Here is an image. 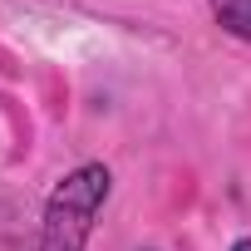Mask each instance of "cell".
Instances as JSON below:
<instances>
[{"label":"cell","instance_id":"cell-2","mask_svg":"<svg viewBox=\"0 0 251 251\" xmlns=\"http://www.w3.org/2000/svg\"><path fill=\"white\" fill-rule=\"evenodd\" d=\"M212 15L222 20V30L251 40V0H212Z\"/></svg>","mask_w":251,"mask_h":251},{"label":"cell","instance_id":"cell-3","mask_svg":"<svg viewBox=\"0 0 251 251\" xmlns=\"http://www.w3.org/2000/svg\"><path fill=\"white\" fill-rule=\"evenodd\" d=\"M231 251H251V236H241V241H236V246H231Z\"/></svg>","mask_w":251,"mask_h":251},{"label":"cell","instance_id":"cell-1","mask_svg":"<svg viewBox=\"0 0 251 251\" xmlns=\"http://www.w3.org/2000/svg\"><path fill=\"white\" fill-rule=\"evenodd\" d=\"M108 168L103 163H84L74 168L45 202V226H40V251H84L99 207L108 202Z\"/></svg>","mask_w":251,"mask_h":251}]
</instances>
